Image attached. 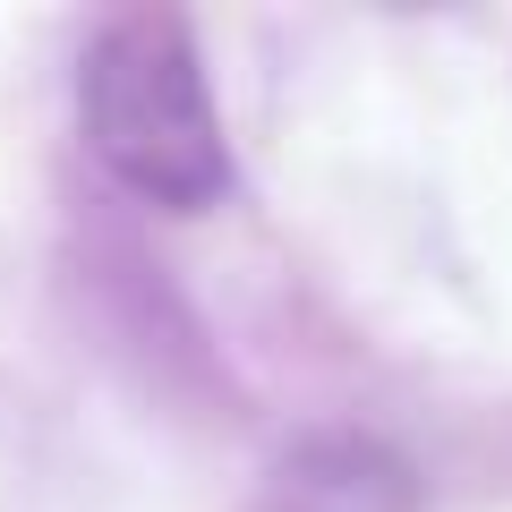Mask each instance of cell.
<instances>
[{
	"label": "cell",
	"mask_w": 512,
	"mask_h": 512,
	"mask_svg": "<svg viewBox=\"0 0 512 512\" xmlns=\"http://www.w3.org/2000/svg\"><path fill=\"white\" fill-rule=\"evenodd\" d=\"M77 128L94 163L163 214H205L231 188V137L180 9H120L94 26L77 60Z\"/></svg>",
	"instance_id": "obj_1"
}]
</instances>
